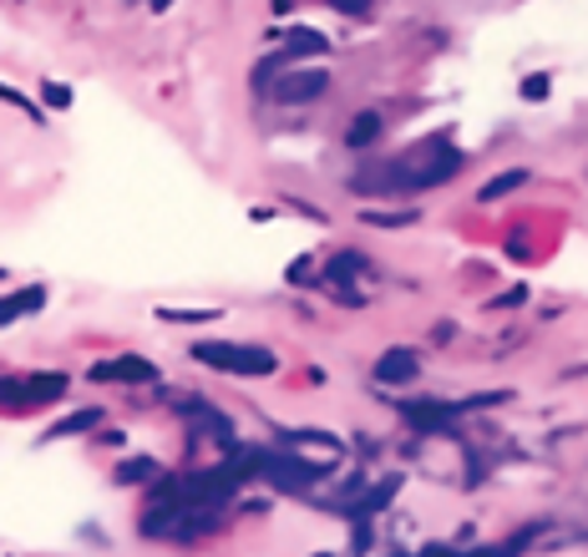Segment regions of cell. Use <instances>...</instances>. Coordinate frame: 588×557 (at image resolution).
Listing matches in <instances>:
<instances>
[{"label":"cell","instance_id":"obj_1","mask_svg":"<svg viewBox=\"0 0 588 557\" xmlns=\"http://www.w3.org/2000/svg\"><path fill=\"white\" fill-rule=\"evenodd\" d=\"M457 168H462V153H457L447 138H426V142H417V147H406L401 157H391V172H396V193L447 183Z\"/></svg>","mask_w":588,"mask_h":557},{"label":"cell","instance_id":"obj_2","mask_svg":"<svg viewBox=\"0 0 588 557\" xmlns=\"http://www.w3.org/2000/svg\"><path fill=\"white\" fill-rule=\"evenodd\" d=\"M193 360L208 365V371H223V375H274L279 371L274 350H264V345H233V340H199L193 345Z\"/></svg>","mask_w":588,"mask_h":557},{"label":"cell","instance_id":"obj_3","mask_svg":"<svg viewBox=\"0 0 588 557\" xmlns=\"http://www.w3.org/2000/svg\"><path fill=\"white\" fill-rule=\"evenodd\" d=\"M259 477L269 481V487H279V492H310V487H320V481L330 477L325 462H305V456H294V451H259Z\"/></svg>","mask_w":588,"mask_h":557},{"label":"cell","instance_id":"obj_4","mask_svg":"<svg viewBox=\"0 0 588 557\" xmlns=\"http://www.w3.org/2000/svg\"><path fill=\"white\" fill-rule=\"evenodd\" d=\"M87 380H102V386H153L157 365L142 355H117V360H97Z\"/></svg>","mask_w":588,"mask_h":557},{"label":"cell","instance_id":"obj_5","mask_svg":"<svg viewBox=\"0 0 588 557\" xmlns=\"http://www.w3.org/2000/svg\"><path fill=\"white\" fill-rule=\"evenodd\" d=\"M325 87H330V77L320 66H284V77L269 81V92L279 102H315V96H325Z\"/></svg>","mask_w":588,"mask_h":557},{"label":"cell","instance_id":"obj_6","mask_svg":"<svg viewBox=\"0 0 588 557\" xmlns=\"http://www.w3.org/2000/svg\"><path fill=\"white\" fill-rule=\"evenodd\" d=\"M401 416L411 420V426H421V431H447V420L462 416V405H451V401H406Z\"/></svg>","mask_w":588,"mask_h":557},{"label":"cell","instance_id":"obj_7","mask_svg":"<svg viewBox=\"0 0 588 557\" xmlns=\"http://www.w3.org/2000/svg\"><path fill=\"white\" fill-rule=\"evenodd\" d=\"M421 375V360H417V350H386V355L375 360V380L381 386H406V380H417Z\"/></svg>","mask_w":588,"mask_h":557},{"label":"cell","instance_id":"obj_8","mask_svg":"<svg viewBox=\"0 0 588 557\" xmlns=\"http://www.w3.org/2000/svg\"><path fill=\"white\" fill-rule=\"evenodd\" d=\"M41 305H47V289H41V284H26V289H16V295H0V329L26 320V314H36Z\"/></svg>","mask_w":588,"mask_h":557},{"label":"cell","instance_id":"obj_9","mask_svg":"<svg viewBox=\"0 0 588 557\" xmlns=\"http://www.w3.org/2000/svg\"><path fill=\"white\" fill-rule=\"evenodd\" d=\"M396 487H401V481L396 477H386V481H375V487H360L356 492V502H350V517H356V522H366V517H371V511H381V507H391V502H396Z\"/></svg>","mask_w":588,"mask_h":557},{"label":"cell","instance_id":"obj_10","mask_svg":"<svg viewBox=\"0 0 588 557\" xmlns=\"http://www.w3.org/2000/svg\"><path fill=\"white\" fill-rule=\"evenodd\" d=\"M66 396V375H31L21 380V405H51Z\"/></svg>","mask_w":588,"mask_h":557},{"label":"cell","instance_id":"obj_11","mask_svg":"<svg viewBox=\"0 0 588 557\" xmlns=\"http://www.w3.org/2000/svg\"><path fill=\"white\" fill-rule=\"evenodd\" d=\"M112 481L117 487H142V481H163V466L153 462V456H127L117 471H112Z\"/></svg>","mask_w":588,"mask_h":557},{"label":"cell","instance_id":"obj_12","mask_svg":"<svg viewBox=\"0 0 588 557\" xmlns=\"http://www.w3.org/2000/svg\"><path fill=\"white\" fill-rule=\"evenodd\" d=\"M102 426V411L97 405H87V411H72V416H62L56 426L47 431V441H62V436H81V431H97Z\"/></svg>","mask_w":588,"mask_h":557},{"label":"cell","instance_id":"obj_13","mask_svg":"<svg viewBox=\"0 0 588 557\" xmlns=\"http://www.w3.org/2000/svg\"><path fill=\"white\" fill-rule=\"evenodd\" d=\"M325 36L320 31H310V26H299V31H290L284 36V56H325Z\"/></svg>","mask_w":588,"mask_h":557},{"label":"cell","instance_id":"obj_14","mask_svg":"<svg viewBox=\"0 0 588 557\" xmlns=\"http://www.w3.org/2000/svg\"><path fill=\"white\" fill-rule=\"evenodd\" d=\"M381 127H386V122H381V112H360L356 122H350V132H345V142L360 153V147H371V142L381 138Z\"/></svg>","mask_w":588,"mask_h":557},{"label":"cell","instance_id":"obj_15","mask_svg":"<svg viewBox=\"0 0 588 557\" xmlns=\"http://www.w3.org/2000/svg\"><path fill=\"white\" fill-rule=\"evenodd\" d=\"M360 269H366V259H356V254H341V259H330L325 284H335V289H341V284H350V278H356Z\"/></svg>","mask_w":588,"mask_h":557},{"label":"cell","instance_id":"obj_16","mask_svg":"<svg viewBox=\"0 0 588 557\" xmlns=\"http://www.w3.org/2000/svg\"><path fill=\"white\" fill-rule=\"evenodd\" d=\"M517 183H523V172H502V178H493V183L482 187L477 198H482V203H497V198H502V193H512V187H517Z\"/></svg>","mask_w":588,"mask_h":557},{"label":"cell","instance_id":"obj_17","mask_svg":"<svg viewBox=\"0 0 588 557\" xmlns=\"http://www.w3.org/2000/svg\"><path fill=\"white\" fill-rule=\"evenodd\" d=\"M0 102H5V107H16V112H26L31 122H41V107H36L31 96H21L16 87H0Z\"/></svg>","mask_w":588,"mask_h":557},{"label":"cell","instance_id":"obj_18","mask_svg":"<svg viewBox=\"0 0 588 557\" xmlns=\"http://www.w3.org/2000/svg\"><path fill=\"white\" fill-rule=\"evenodd\" d=\"M360 218H366V223H381V229H401V223H411L417 213H375V208H366Z\"/></svg>","mask_w":588,"mask_h":557},{"label":"cell","instance_id":"obj_19","mask_svg":"<svg viewBox=\"0 0 588 557\" xmlns=\"http://www.w3.org/2000/svg\"><path fill=\"white\" fill-rule=\"evenodd\" d=\"M157 320H183V325H199V320H214V310H157Z\"/></svg>","mask_w":588,"mask_h":557},{"label":"cell","instance_id":"obj_20","mask_svg":"<svg viewBox=\"0 0 588 557\" xmlns=\"http://www.w3.org/2000/svg\"><path fill=\"white\" fill-rule=\"evenodd\" d=\"M330 5H335L341 16H366V11H371V0H330Z\"/></svg>","mask_w":588,"mask_h":557},{"label":"cell","instance_id":"obj_21","mask_svg":"<svg viewBox=\"0 0 588 557\" xmlns=\"http://www.w3.org/2000/svg\"><path fill=\"white\" fill-rule=\"evenodd\" d=\"M523 96H527V102H538V96H548V77H527V81H523Z\"/></svg>","mask_w":588,"mask_h":557},{"label":"cell","instance_id":"obj_22","mask_svg":"<svg viewBox=\"0 0 588 557\" xmlns=\"http://www.w3.org/2000/svg\"><path fill=\"white\" fill-rule=\"evenodd\" d=\"M417 557H466V553H457V547H442V542H432V547H421Z\"/></svg>","mask_w":588,"mask_h":557},{"label":"cell","instance_id":"obj_23","mask_svg":"<svg viewBox=\"0 0 588 557\" xmlns=\"http://www.w3.org/2000/svg\"><path fill=\"white\" fill-rule=\"evenodd\" d=\"M47 102H51V107H66V102H72V92H66V87H56V81H51V87H47Z\"/></svg>","mask_w":588,"mask_h":557},{"label":"cell","instance_id":"obj_24","mask_svg":"<svg viewBox=\"0 0 588 557\" xmlns=\"http://www.w3.org/2000/svg\"><path fill=\"white\" fill-rule=\"evenodd\" d=\"M148 5H153V11H168V5H172V0H148Z\"/></svg>","mask_w":588,"mask_h":557}]
</instances>
